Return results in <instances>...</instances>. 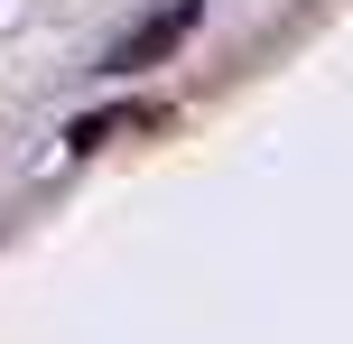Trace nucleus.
Instances as JSON below:
<instances>
[{"label": "nucleus", "mask_w": 353, "mask_h": 344, "mask_svg": "<svg viewBox=\"0 0 353 344\" xmlns=\"http://www.w3.org/2000/svg\"><path fill=\"white\" fill-rule=\"evenodd\" d=\"M195 19H205V10H195V0H176V10H159V19H140V28H130L121 47L103 56V74H140V65H159L168 47H186V28H195Z\"/></svg>", "instance_id": "1"}, {"label": "nucleus", "mask_w": 353, "mask_h": 344, "mask_svg": "<svg viewBox=\"0 0 353 344\" xmlns=\"http://www.w3.org/2000/svg\"><path fill=\"white\" fill-rule=\"evenodd\" d=\"M168 112L159 103H130V112H103V121H74V149H103V140H121V130H159Z\"/></svg>", "instance_id": "2"}]
</instances>
